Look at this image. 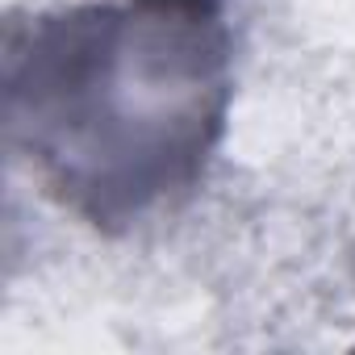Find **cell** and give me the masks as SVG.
<instances>
[{"mask_svg":"<svg viewBox=\"0 0 355 355\" xmlns=\"http://www.w3.org/2000/svg\"><path fill=\"white\" fill-rule=\"evenodd\" d=\"M9 138L105 234L189 197L230 105L226 0L71 5L9 26Z\"/></svg>","mask_w":355,"mask_h":355,"instance_id":"6da1fadb","label":"cell"}]
</instances>
